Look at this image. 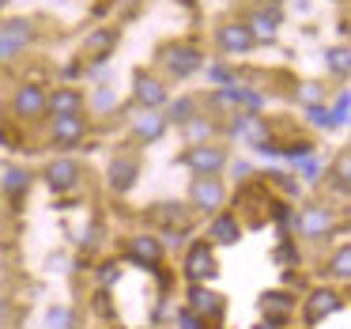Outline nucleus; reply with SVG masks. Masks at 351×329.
I'll use <instances>...</instances> for the list:
<instances>
[{"label": "nucleus", "instance_id": "nucleus-10", "mask_svg": "<svg viewBox=\"0 0 351 329\" xmlns=\"http://www.w3.org/2000/svg\"><path fill=\"white\" fill-rule=\"evenodd\" d=\"M185 310H193L197 314V318H219L223 314V295H215L212 288H208V284H193L189 288V306H185Z\"/></svg>", "mask_w": 351, "mask_h": 329}, {"label": "nucleus", "instance_id": "nucleus-2", "mask_svg": "<svg viewBox=\"0 0 351 329\" xmlns=\"http://www.w3.org/2000/svg\"><path fill=\"white\" fill-rule=\"evenodd\" d=\"M182 167H189L193 174H219L227 167V152L215 144H189L182 152Z\"/></svg>", "mask_w": 351, "mask_h": 329}, {"label": "nucleus", "instance_id": "nucleus-20", "mask_svg": "<svg viewBox=\"0 0 351 329\" xmlns=\"http://www.w3.org/2000/svg\"><path fill=\"white\" fill-rule=\"evenodd\" d=\"M80 106H84V95L72 91V87H57L53 95H46V110L49 114H80Z\"/></svg>", "mask_w": 351, "mask_h": 329}, {"label": "nucleus", "instance_id": "nucleus-24", "mask_svg": "<svg viewBox=\"0 0 351 329\" xmlns=\"http://www.w3.org/2000/svg\"><path fill=\"white\" fill-rule=\"evenodd\" d=\"M328 273H332L336 280H351V246H340V250H336V258L328 261Z\"/></svg>", "mask_w": 351, "mask_h": 329}, {"label": "nucleus", "instance_id": "nucleus-16", "mask_svg": "<svg viewBox=\"0 0 351 329\" xmlns=\"http://www.w3.org/2000/svg\"><path fill=\"white\" fill-rule=\"evenodd\" d=\"M215 38H219V49H227V54H234V57H242L253 49V38H250V31H245V23H223Z\"/></svg>", "mask_w": 351, "mask_h": 329}, {"label": "nucleus", "instance_id": "nucleus-33", "mask_svg": "<svg viewBox=\"0 0 351 329\" xmlns=\"http://www.w3.org/2000/svg\"><path fill=\"white\" fill-rule=\"evenodd\" d=\"M208 80H212V84H219V87H234V76H230L223 65H212V69H208Z\"/></svg>", "mask_w": 351, "mask_h": 329}, {"label": "nucleus", "instance_id": "nucleus-15", "mask_svg": "<svg viewBox=\"0 0 351 329\" xmlns=\"http://www.w3.org/2000/svg\"><path fill=\"white\" fill-rule=\"evenodd\" d=\"M245 31H250L253 42H272L276 31H280V12L276 8H257L250 16V23H245Z\"/></svg>", "mask_w": 351, "mask_h": 329}, {"label": "nucleus", "instance_id": "nucleus-27", "mask_svg": "<svg viewBox=\"0 0 351 329\" xmlns=\"http://www.w3.org/2000/svg\"><path fill=\"white\" fill-rule=\"evenodd\" d=\"M0 31H4V38L19 42V46H27V42H31V23H27V19H12V23H4Z\"/></svg>", "mask_w": 351, "mask_h": 329}, {"label": "nucleus", "instance_id": "nucleus-3", "mask_svg": "<svg viewBox=\"0 0 351 329\" xmlns=\"http://www.w3.org/2000/svg\"><path fill=\"white\" fill-rule=\"evenodd\" d=\"M215 269H219V261H215L212 242L189 246V253H185V265H182L185 280H189V284H208V280L215 276Z\"/></svg>", "mask_w": 351, "mask_h": 329}, {"label": "nucleus", "instance_id": "nucleus-38", "mask_svg": "<svg viewBox=\"0 0 351 329\" xmlns=\"http://www.w3.org/2000/svg\"><path fill=\"white\" fill-rule=\"evenodd\" d=\"M253 329H280V326H272V321H257Z\"/></svg>", "mask_w": 351, "mask_h": 329}, {"label": "nucleus", "instance_id": "nucleus-19", "mask_svg": "<svg viewBox=\"0 0 351 329\" xmlns=\"http://www.w3.org/2000/svg\"><path fill=\"white\" fill-rule=\"evenodd\" d=\"M162 133H167V117L159 114V110H144V114L136 117V122H132V137L136 140H159Z\"/></svg>", "mask_w": 351, "mask_h": 329}, {"label": "nucleus", "instance_id": "nucleus-31", "mask_svg": "<svg viewBox=\"0 0 351 329\" xmlns=\"http://www.w3.org/2000/svg\"><path fill=\"white\" fill-rule=\"evenodd\" d=\"M348 174H351V159H348V152L336 159V190L340 193H348Z\"/></svg>", "mask_w": 351, "mask_h": 329}, {"label": "nucleus", "instance_id": "nucleus-30", "mask_svg": "<svg viewBox=\"0 0 351 329\" xmlns=\"http://www.w3.org/2000/svg\"><path fill=\"white\" fill-rule=\"evenodd\" d=\"M298 99H302L306 106H321L325 91H321V84H302V87H298Z\"/></svg>", "mask_w": 351, "mask_h": 329}, {"label": "nucleus", "instance_id": "nucleus-39", "mask_svg": "<svg viewBox=\"0 0 351 329\" xmlns=\"http://www.w3.org/2000/svg\"><path fill=\"white\" fill-rule=\"evenodd\" d=\"M0 8H4V0H0Z\"/></svg>", "mask_w": 351, "mask_h": 329}, {"label": "nucleus", "instance_id": "nucleus-13", "mask_svg": "<svg viewBox=\"0 0 351 329\" xmlns=\"http://www.w3.org/2000/svg\"><path fill=\"white\" fill-rule=\"evenodd\" d=\"M132 87H136L132 95H136V102H140L144 110H159L162 102H167V87H162L155 76H147V72H136Z\"/></svg>", "mask_w": 351, "mask_h": 329}, {"label": "nucleus", "instance_id": "nucleus-4", "mask_svg": "<svg viewBox=\"0 0 351 329\" xmlns=\"http://www.w3.org/2000/svg\"><path fill=\"white\" fill-rule=\"evenodd\" d=\"M162 65H167V72L174 80H185V76H193V72L204 65V57H200V49L197 46H182V42H174V46H167L162 49Z\"/></svg>", "mask_w": 351, "mask_h": 329}, {"label": "nucleus", "instance_id": "nucleus-12", "mask_svg": "<svg viewBox=\"0 0 351 329\" xmlns=\"http://www.w3.org/2000/svg\"><path fill=\"white\" fill-rule=\"evenodd\" d=\"M46 185L49 190H57V193H69V190H76V182H80V167L72 159H53L46 167Z\"/></svg>", "mask_w": 351, "mask_h": 329}, {"label": "nucleus", "instance_id": "nucleus-34", "mask_svg": "<svg viewBox=\"0 0 351 329\" xmlns=\"http://www.w3.org/2000/svg\"><path fill=\"white\" fill-rule=\"evenodd\" d=\"M306 117H310L313 125H321V129H328V125H332V114H328L325 106H306Z\"/></svg>", "mask_w": 351, "mask_h": 329}, {"label": "nucleus", "instance_id": "nucleus-40", "mask_svg": "<svg viewBox=\"0 0 351 329\" xmlns=\"http://www.w3.org/2000/svg\"><path fill=\"white\" fill-rule=\"evenodd\" d=\"M0 310H4V306H0Z\"/></svg>", "mask_w": 351, "mask_h": 329}, {"label": "nucleus", "instance_id": "nucleus-18", "mask_svg": "<svg viewBox=\"0 0 351 329\" xmlns=\"http://www.w3.org/2000/svg\"><path fill=\"white\" fill-rule=\"evenodd\" d=\"M136 159H129V155H125V159H121V155H117V159L114 163H110V190H117V193H129L132 190V182H136Z\"/></svg>", "mask_w": 351, "mask_h": 329}, {"label": "nucleus", "instance_id": "nucleus-37", "mask_svg": "<svg viewBox=\"0 0 351 329\" xmlns=\"http://www.w3.org/2000/svg\"><path fill=\"white\" fill-rule=\"evenodd\" d=\"M99 276H102V284H114L117 280V265H114V261H110V265H102Z\"/></svg>", "mask_w": 351, "mask_h": 329}, {"label": "nucleus", "instance_id": "nucleus-1", "mask_svg": "<svg viewBox=\"0 0 351 329\" xmlns=\"http://www.w3.org/2000/svg\"><path fill=\"white\" fill-rule=\"evenodd\" d=\"M223 201H227V190H223V182L215 174H197L189 185V205L197 208V212H219Z\"/></svg>", "mask_w": 351, "mask_h": 329}, {"label": "nucleus", "instance_id": "nucleus-22", "mask_svg": "<svg viewBox=\"0 0 351 329\" xmlns=\"http://www.w3.org/2000/svg\"><path fill=\"white\" fill-rule=\"evenodd\" d=\"M27 185H31V174H27V170H19V167H4V170H0V190H4V193L19 197Z\"/></svg>", "mask_w": 351, "mask_h": 329}, {"label": "nucleus", "instance_id": "nucleus-17", "mask_svg": "<svg viewBox=\"0 0 351 329\" xmlns=\"http://www.w3.org/2000/svg\"><path fill=\"white\" fill-rule=\"evenodd\" d=\"M114 46H117V31H114V27H99V31L87 34L84 54H87V61H99L102 65L110 54H114Z\"/></svg>", "mask_w": 351, "mask_h": 329}, {"label": "nucleus", "instance_id": "nucleus-25", "mask_svg": "<svg viewBox=\"0 0 351 329\" xmlns=\"http://www.w3.org/2000/svg\"><path fill=\"white\" fill-rule=\"evenodd\" d=\"M46 329H76V314H72V306H53V310L46 314Z\"/></svg>", "mask_w": 351, "mask_h": 329}, {"label": "nucleus", "instance_id": "nucleus-21", "mask_svg": "<svg viewBox=\"0 0 351 329\" xmlns=\"http://www.w3.org/2000/svg\"><path fill=\"white\" fill-rule=\"evenodd\" d=\"M208 238H212V242L230 246V242H238V238H242V227H238V220H234V216L219 212V216L212 220V227H208Z\"/></svg>", "mask_w": 351, "mask_h": 329}, {"label": "nucleus", "instance_id": "nucleus-8", "mask_svg": "<svg viewBox=\"0 0 351 329\" xmlns=\"http://www.w3.org/2000/svg\"><path fill=\"white\" fill-rule=\"evenodd\" d=\"M12 110H16V117H23V122H34V117L46 114V91H42L38 84H23L16 91V99H12Z\"/></svg>", "mask_w": 351, "mask_h": 329}, {"label": "nucleus", "instance_id": "nucleus-29", "mask_svg": "<svg viewBox=\"0 0 351 329\" xmlns=\"http://www.w3.org/2000/svg\"><path fill=\"white\" fill-rule=\"evenodd\" d=\"M328 69L336 72V76H348V69H351V61H348V49H328Z\"/></svg>", "mask_w": 351, "mask_h": 329}, {"label": "nucleus", "instance_id": "nucleus-26", "mask_svg": "<svg viewBox=\"0 0 351 329\" xmlns=\"http://www.w3.org/2000/svg\"><path fill=\"white\" fill-rule=\"evenodd\" d=\"M193 110H197V102H193V99H174V102H170V114H167V122H174V125H185L189 117H197Z\"/></svg>", "mask_w": 351, "mask_h": 329}, {"label": "nucleus", "instance_id": "nucleus-23", "mask_svg": "<svg viewBox=\"0 0 351 329\" xmlns=\"http://www.w3.org/2000/svg\"><path fill=\"white\" fill-rule=\"evenodd\" d=\"M155 220L167 223V231H185V208L182 205H159L155 208Z\"/></svg>", "mask_w": 351, "mask_h": 329}, {"label": "nucleus", "instance_id": "nucleus-35", "mask_svg": "<svg viewBox=\"0 0 351 329\" xmlns=\"http://www.w3.org/2000/svg\"><path fill=\"white\" fill-rule=\"evenodd\" d=\"M91 106L95 110H110V106H114V91H110V87H99L95 99H91Z\"/></svg>", "mask_w": 351, "mask_h": 329}, {"label": "nucleus", "instance_id": "nucleus-28", "mask_svg": "<svg viewBox=\"0 0 351 329\" xmlns=\"http://www.w3.org/2000/svg\"><path fill=\"white\" fill-rule=\"evenodd\" d=\"M182 129L189 133V140H193V144H204V137L212 133V125H208V122H200V117H189V122H185Z\"/></svg>", "mask_w": 351, "mask_h": 329}, {"label": "nucleus", "instance_id": "nucleus-9", "mask_svg": "<svg viewBox=\"0 0 351 329\" xmlns=\"http://www.w3.org/2000/svg\"><path fill=\"white\" fill-rule=\"evenodd\" d=\"M129 261H136L140 269H159V261H162V238H155V235H132L129 238Z\"/></svg>", "mask_w": 351, "mask_h": 329}, {"label": "nucleus", "instance_id": "nucleus-32", "mask_svg": "<svg viewBox=\"0 0 351 329\" xmlns=\"http://www.w3.org/2000/svg\"><path fill=\"white\" fill-rule=\"evenodd\" d=\"M178 329H208V321L197 318L193 310H178Z\"/></svg>", "mask_w": 351, "mask_h": 329}, {"label": "nucleus", "instance_id": "nucleus-11", "mask_svg": "<svg viewBox=\"0 0 351 329\" xmlns=\"http://www.w3.org/2000/svg\"><path fill=\"white\" fill-rule=\"evenodd\" d=\"M295 295H287V291H268V295H261V314H265V321H272V326H283V321L295 314Z\"/></svg>", "mask_w": 351, "mask_h": 329}, {"label": "nucleus", "instance_id": "nucleus-14", "mask_svg": "<svg viewBox=\"0 0 351 329\" xmlns=\"http://www.w3.org/2000/svg\"><path fill=\"white\" fill-rule=\"evenodd\" d=\"M84 133H87V122L80 114H57L53 117V140L61 148L80 144V140H84Z\"/></svg>", "mask_w": 351, "mask_h": 329}, {"label": "nucleus", "instance_id": "nucleus-7", "mask_svg": "<svg viewBox=\"0 0 351 329\" xmlns=\"http://www.w3.org/2000/svg\"><path fill=\"white\" fill-rule=\"evenodd\" d=\"M295 227L302 231L306 238H321V235H328V231L336 227V216H332V208L310 205V208H302V212L295 216Z\"/></svg>", "mask_w": 351, "mask_h": 329}, {"label": "nucleus", "instance_id": "nucleus-36", "mask_svg": "<svg viewBox=\"0 0 351 329\" xmlns=\"http://www.w3.org/2000/svg\"><path fill=\"white\" fill-rule=\"evenodd\" d=\"M19 42H12V38H0V61H4V57H12V54H19Z\"/></svg>", "mask_w": 351, "mask_h": 329}, {"label": "nucleus", "instance_id": "nucleus-5", "mask_svg": "<svg viewBox=\"0 0 351 329\" xmlns=\"http://www.w3.org/2000/svg\"><path fill=\"white\" fill-rule=\"evenodd\" d=\"M340 306H343V295H340V291H332V288H313L310 299L302 303V314H306V321H310V326H317V321L332 318Z\"/></svg>", "mask_w": 351, "mask_h": 329}, {"label": "nucleus", "instance_id": "nucleus-6", "mask_svg": "<svg viewBox=\"0 0 351 329\" xmlns=\"http://www.w3.org/2000/svg\"><path fill=\"white\" fill-rule=\"evenodd\" d=\"M230 137L245 140L250 148H265L268 140H272V137H268L265 117H261V114H253V110H250V114H238L234 122H230Z\"/></svg>", "mask_w": 351, "mask_h": 329}]
</instances>
